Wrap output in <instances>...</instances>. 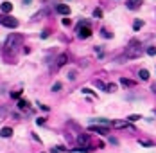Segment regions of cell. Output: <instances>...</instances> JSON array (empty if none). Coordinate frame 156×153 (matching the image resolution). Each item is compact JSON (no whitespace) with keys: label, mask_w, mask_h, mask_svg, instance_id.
I'll return each instance as SVG.
<instances>
[{"label":"cell","mask_w":156,"mask_h":153,"mask_svg":"<svg viewBox=\"0 0 156 153\" xmlns=\"http://www.w3.org/2000/svg\"><path fill=\"white\" fill-rule=\"evenodd\" d=\"M142 52H144L142 45H140L138 42H135V40H133V42L129 43V47L126 49V54H124V56H126L128 59H135V58H140Z\"/></svg>","instance_id":"2"},{"label":"cell","mask_w":156,"mask_h":153,"mask_svg":"<svg viewBox=\"0 0 156 153\" xmlns=\"http://www.w3.org/2000/svg\"><path fill=\"white\" fill-rule=\"evenodd\" d=\"M144 27V22H142V20H135V24H133V29L135 31H140Z\"/></svg>","instance_id":"19"},{"label":"cell","mask_w":156,"mask_h":153,"mask_svg":"<svg viewBox=\"0 0 156 153\" xmlns=\"http://www.w3.org/2000/svg\"><path fill=\"white\" fill-rule=\"evenodd\" d=\"M31 2H33V0H24V6H29Z\"/></svg>","instance_id":"35"},{"label":"cell","mask_w":156,"mask_h":153,"mask_svg":"<svg viewBox=\"0 0 156 153\" xmlns=\"http://www.w3.org/2000/svg\"><path fill=\"white\" fill-rule=\"evenodd\" d=\"M63 25H70V18H63Z\"/></svg>","instance_id":"32"},{"label":"cell","mask_w":156,"mask_h":153,"mask_svg":"<svg viewBox=\"0 0 156 153\" xmlns=\"http://www.w3.org/2000/svg\"><path fill=\"white\" fill-rule=\"evenodd\" d=\"M83 94H90V96H93V90H90V88H83Z\"/></svg>","instance_id":"30"},{"label":"cell","mask_w":156,"mask_h":153,"mask_svg":"<svg viewBox=\"0 0 156 153\" xmlns=\"http://www.w3.org/2000/svg\"><path fill=\"white\" fill-rule=\"evenodd\" d=\"M68 79H70V81H74V79H76V70H72V72H68Z\"/></svg>","instance_id":"27"},{"label":"cell","mask_w":156,"mask_h":153,"mask_svg":"<svg viewBox=\"0 0 156 153\" xmlns=\"http://www.w3.org/2000/svg\"><path fill=\"white\" fill-rule=\"evenodd\" d=\"M113 128H126V130H131V131H137L129 124V121H113Z\"/></svg>","instance_id":"6"},{"label":"cell","mask_w":156,"mask_h":153,"mask_svg":"<svg viewBox=\"0 0 156 153\" xmlns=\"http://www.w3.org/2000/svg\"><path fill=\"white\" fill-rule=\"evenodd\" d=\"M0 24L4 27H9V29H16L18 27V20L13 18V16H0Z\"/></svg>","instance_id":"4"},{"label":"cell","mask_w":156,"mask_h":153,"mask_svg":"<svg viewBox=\"0 0 156 153\" xmlns=\"http://www.w3.org/2000/svg\"><path fill=\"white\" fill-rule=\"evenodd\" d=\"M126 6H128V9H131V11H137V9L142 6V0H128Z\"/></svg>","instance_id":"9"},{"label":"cell","mask_w":156,"mask_h":153,"mask_svg":"<svg viewBox=\"0 0 156 153\" xmlns=\"http://www.w3.org/2000/svg\"><path fill=\"white\" fill-rule=\"evenodd\" d=\"M56 11H58L59 15H70V7H68L67 4H59V6L56 7Z\"/></svg>","instance_id":"11"},{"label":"cell","mask_w":156,"mask_h":153,"mask_svg":"<svg viewBox=\"0 0 156 153\" xmlns=\"http://www.w3.org/2000/svg\"><path fill=\"white\" fill-rule=\"evenodd\" d=\"M22 42H24V36L22 34H16V33H11L7 36V40H6V49L7 50H11V52H15L16 50V47H20L22 45Z\"/></svg>","instance_id":"1"},{"label":"cell","mask_w":156,"mask_h":153,"mask_svg":"<svg viewBox=\"0 0 156 153\" xmlns=\"http://www.w3.org/2000/svg\"><path fill=\"white\" fill-rule=\"evenodd\" d=\"M77 142L81 148H92V139L88 133H79L77 135Z\"/></svg>","instance_id":"5"},{"label":"cell","mask_w":156,"mask_h":153,"mask_svg":"<svg viewBox=\"0 0 156 153\" xmlns=\"http://www.w3.org/2000/svg\"><path fill=\"white\" fill-rule=\"evenodd\" d=\"M101 36H102V38H111L113 34H111V33H108L106 29H101Z\"/></svg>","instance_id":"20"},{"label":"cell","mask_w":156,"mask_h":153,"mask_svg":"<svg viewBox=\"0 0 156 153\" xmlns=\"http://www.w3.org/2000/svg\"><path fill=\"white\" fill-rule=\"evenodd\" d=\"M110 142H111V144H115V146H117V144H119V140H117V139H113V137H111V139H110Z\"/></svg>","instance_id":"33"},{"label":"cell","mask_w":156,"mask_h":153,"mask_svg":"<svg viewBox=\"0 0 156 153\" xmlns=\"http://www.w3.org/2000/svg\"><path fill=\"white\" fill-rule=\"evenodd\" d=\"M36 124H45V117H40V119H36Z\"/></svg>","instance_id":"31"},{"label":"cell","mask_w":156,"mask_h":153,"mask_svg":"<svg viewBox=\"0 0 156 153\" xmlns=\"http://www.w3.org/2000/svg\"><path fill=\"white\" fill-rule=\"evenodd\" d=\"M93 16H95V18H102V9H95V11H93Z\"/></svg>","instance_id":"23"},{"label":"cell","mask_w":156,"mask_h":153,"mask_svg":"<svg viewBox=\"0 0 156 153\" xmlns=\"http://www.w3.org/2000/svg\"><path fill=\"white\" fill-rule=\"evenodd\" d=\"M120 85H124V87H135L137 83L131 81V79H128V78H120Z\"/></svg>","instance_id":"14"},{"label":"cell","mask_w":156,"mask_h":153,"mask_svg":"<svg viewBox=\"0 0 156 153\" xmlns=\"http://www.w3.org/2000/svg\"><path fill=\"white\" fill-rule=\"evenodd\" d=\"M20 96H22V90H16V92H13V94H11L13 99H20Z\"/></svg>","instance_id":"24"},{"label":"cell","mask_w":156,"mask_h":153,"mask_svg":"<svg viewBox=\"0 0 156 153\" xmlns=\"http://www.w3.org/2000/svg\"><path fill=\"white\" fill-rule=\"evenodd\" d=\"M40 108H41V110H45V112H49V106H47V105H40Z\"/></svg>","instance_id":"34"},{"label":"cell","mask_w":156,"mask_h":153,"mask_svg":"<svg viewBox=\"0 0 156 153\" xmlns=\"http://www.w3.org/2000/svg\"><path fill=\"white\" fill-rule=\"evenodd\" d=\"M49 34H50V31H49V29H45L43 33H41V38H49Z\"/></svg>","instance_id":"29"},{"label":"cell","mask_w":156,"mask_h":153,"mask_svg":"<svg viewBox=\"0 0 156 153\" xmlns=\"http://www.w3.org/2000/svg\"><path fill=\"white\" fill-rule=\"evenodd\" d=\"M67 61H68V54H59L56 58V63H54V68H61L63 65H67Z\"/></svg>","instance_id":"8"},{"label":"cell","mask_w":156,"mask_h":153,"mask_svg":"<svg viewBox=\"0 0 156 153\" xmlns=\"http://www.w3.org/2000/svg\"><path fill=\"white\" fill-rule=\"evenodd\" d=\"M149 56H156V47H147V50H145Z\"/></svg>","instance_id":"21"},{"label":"cell","mask_w":156,"mask_h":153,"mask_svg":"<svg viewBox=\"0 0 156 153\" xmlns=\"http://www.w3.org/2000/svg\"><path fill=\"white\" fill-rule=\"evenodd\" d=\"M153 92H156V85H154V87H153Z\"/></svg>","instance_id":"36"},{"label":"cell","mask_w":156,"mask_h":153,"mask_svg":"<svg viewBox=\"0 0 156 153\" xmlns=\"http://www.w3.org/2000/svg\"><path fill=\"white\" fill-rule=\"evenodd\" d=\"M13 135V128H9V126H6V128H2V130H0V137H11Z\"/></svg>","instance_id":"13"},{"label":"cell","mask_w":156,"mask_h":153,"mask_svg":"<svg viewBox=\"0 0 156 153\" xmlns=\"http://www.w3.org/2000/svg\"><path fill=\"white\" fill-rule=\"evenodd\" d=\"M138 142H140V146H147V148L154 146V142H153V140H147V139H140Z\"/></svg>","instance_id":"18"},{"label":"cell","mask_w":156,"mask_h":153,"mask_svg":"<svg viewBox=\"0 0 156 153\" xmlns=\"http://www.w3.org/2000/svg\"><path fill=\"white\" fill-rule=\"evenodd\" d=\"M0 9H2V13H11L13 11V4L11 2H2L0 4Z\"/></svg>","instance_id":"12"},{"label":"cell","mask_w":156,"mask_h":153,"mask_svg":"<svg viewBox=\"0 0 156 153\" xmlns=\"http://www.w3.org/2000/svg\"><path fill=\"white\" fill-rule=\"evenodd\" d=\"M6 114H7V110H6L4 106H0V119H2V117H4Z\"/></svg>","instance_id":"28"},{"label":"cell","mask_w":156,"mask_h":153,"mask_svg":"<svg viewBox=\"0 0 156 153\" xmlns=\"http://www.w3.org/2000/svg\"><path fill=\"white\" fill-rule=\"evenodd\" d=\"M18 108L20 110H29V101L27 99H20L18 101Z\"/></svg>","instance_id":"15"},{"label":"cell","mask_w":156,"mask_h":153,"mask_svg":"<svg viewBox=\"0 0 156 153\" xmlns=\"http://www.w3.org/2000/svg\"><path fill=\"white\" fill-rule=\"evenodd\" d=\"M92 122H93V124H99V126H106V128L113 126V122H111V121H108V119H102V117H101V119H93Z\"/></svg>","instance_id":"10"},{"label":"cell","mask_w":156,"mask_h":153,"mask_svg":"<svg viewBox=\"0 0 156 153\" xmlns=\"http://www.w3.org/2000/svg\"><path fill=\"white\" fill-rule=\"evenodd\" d=\"M138 76H140V79H142V81H147V79H149V70L142 68L140 72H138Z\"/></svg>","instance_id":"16"},{"label":"cell","mask_w":156,"mask_h":153,"mask_svg":"<svg viewBox=\"0 0 156 153\" xmlns=\"http://www.w3.org/2000/svg\"><path fill=\"white\" fill-rule=\"evenodd\" d=\"M117 90V85L115 83H110L108 87H106V92H115Z\"/></svg>","instance_id":"22"},{"label":"cell","mask_w":156,"mask_h":153,"mask_svg":"<svg viewBox=\"0 0 156 153\" xmlns=\"http://www.w3.org/2000/svg\"><path fill=\"white\" fill-rule=\"evenodd\" d=\"M77 36L81 40H86V38L92 36V27H90L88 22H79V25H77Z\"/></svg>","instance_id":"3"},{"label":"cell","mask_w":156,"mask_h":153,"mask_svg":"<svg viewBox=\"0 0 156 153\" xmlns=\"http://www.w3.org/2000/svg\"><path fill=\"white\" fill-rule=\"evenodd\" d=\"M95 85H97V88H101V90H106V87H108V85H104L102 81H95Z\"/></svg>","instance_id":"25"},{"label":"cell","mask_w":156,"mask_h":153,"mask_svg":"<svg viewBox=\"0 0 156 153\" xmlns=\"http://www.w3.org/2000/svg\"><path fill=\"white\" fill-rule=\"evenodd\" d=\"M61 90V83H54L52 85V92H59Z\"/></svg>","instance_id":"26"},{"label":"cell","mask_w":156,"mask_h":153,"mask_svg":"<svg viewBox=\"0 0 156 153\" xmlns=\"http://www.w3.org/2000/svg\"><path fill=\"white\" fill-rule=\"evenodd\" d=\"M88 130L90 131H95V133H99V135H108V131H110L106 126H99V124H92Z\"/></svg>","instance_id":"7"},{"label":"cell","mask_w":156,"mask_h":153,"mask_svg":"<svg viewBox=\"0 0 156 153\" xmlns=\"http://www.w3.org/2000/svg\"><path fill=\"white\" fill-rule=\"evenodd\" d=\"M140 119H142V115H138V114H133V115H128L126 117V121H129V122H137Z\"/></svg>","instance_id":"17"}]
</instances>
